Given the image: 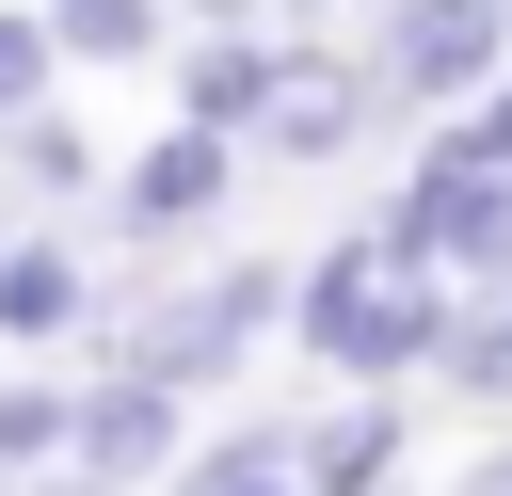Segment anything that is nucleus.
<instances>
[{
	"label": "nucleus",
	"mask_w": 512,
	"mask_h": 496,
	"mask_svg": "<svg viewBox=\"0 0 512 496\" xmlns=\"http://www.w3.org/2000/svg\"><path fill=\"white\" fill-rule=\"evenodd\" d=\"M48 80H64V32H48V0H16V16H0V128L48 112Z\"/></svg>",
	"instance_id": "obj_16"
},
{
	"label": "nucleus",
	"mask_w": 512,
	"mask_h": 496,
	"mask_svg": "<svg viewBox=\"0 0 512 496\" xmlns=\"http://www.w3.org/2000/svg\"><path fill=\"white\" fill-rule=\"evenodd\" d=\"M288 464H304V496H384V480H400V400L352 384V400L288 416Z\"/></svg>",
	"instance_id": "obj_10"
},
{
	"label": "nucleus",
	"mask_w": 512,
	"mask_h": 496,
	"mask_svg": "<svg viewBox=\"0 0 512 496\" xmlns=\"http://www.w3.org/2000/svg\"><path fill=\"white\" fill-rule=\"evenodd\" d=\"M0 496H144V480H96V464H80V448H64V464H16V480H0Z\"/></svg>",
	"instance_id": "obj_18"
},
{
	"label": "nucleus",
	"mask_w": 512,
	"mask_h": 496,
	"mask_svg": "<svg viewBox=\"0 0 512 496\" xmlns=\"http://www.w3.org/2000/svg\"><path fill=\"white\" fill-rule=\"evenodd\" d=\"M496 64H512V0H368V80H384L400 128L464 112Z\"/></svg>",
	"instance_id": "obj_3"
},
{
	"label": "nucleus",
	"mask_w": 512,
	"mask_h": 496,
	"mask_svg": "<svg viewBox=\"0 0 512 496\" xmlns=\"http://www.w3.org/2000/svg\"><path fill=\"white\" fill-rule=\"evenodd\" d=\"M416 384H448V400H512V256L448 288V320H432V368H416Z\"/></svg>",
	"instance_id": "obj_11"
},
{
	"label": "nucleus",
	"mask_w": 512,
	"mask_h": 496,
	"mask_svg": "<svg viewBox=\"0 0 512 496\" xmlns=\"http://www.w3.org/2000/svg\"><path fill=\"white\" fill-rule=\"evenodd\" d=\"M384 496H400V480H384Z\"/></svg>",
	"instance_id": "obj_21"
},
{
	"label": "nucleus",
	"mask_w": 512,
	"mask_h": 496,
	"mask_svg": "<svg viewBox=\"0 0 512 496\" xmlns=\"http://www.w3.org/2000/svg\"><path fill=\"white\" fill-rule=\"evenodd\" d=\"M384 240H400L416 272H448V288H464V272H496V256H512V176H496V160L416 144V176L384 192Z\"/></svg>",
	"instance_id": "obj_5"
},
{
	"label": "nucleus",
	"mask_w": 512,
	"mask_h": 496,
	"mask_svg": "<svg viewBox=\"0 0 512 496\" xmlns=\"http://www.w3.org/2000/svg\"><path fill=\"white\" fill-rule=\"evenodd\" d=\"M64 64H160L176 48V0H48Z\"/></svg>",
	"instance_id": "obj_13"
},
{
	"label": "nucleus",
	"mask_w": 512,
	"mask_h": 496,
	"mask_svg": "<svg viewBox=\"0 0 512 496\" xmlns=\"http://www.w3.org/2000/svg\"><path fill=\"white\" fill-rule=\"evenodd\" d=\"M432 320H448V272H416L384 224L336 240V256H288V336L336 384H416L432 368Z\"/></svg>",
	"instance_id": "obj_2"
},
{
	"label": "nucleus",
	"mask_w": 512,
	"mask_h": 496,
	"mask_svg": "<svg viewBox=\"0 0 512 496\" xmlns=\"http://www.w3.org/2000/svg\"><path fill=\"white\" fill-rule=\"evenodd\" d=\"M0 192H16L32 224H64V208L96 192V144H80L64 112H16V128H0Z\"/></svg>",
	"instance_id": "obj_12"
},
{
	"label": "nucleus",
	"mask_w": 512,
	"mask_h": 496,
	"mask_svg": "<svg viewBox=\"0 0 512 496\" xmlns=\"http://www.w3.org/2000/svg\"><path fill=\"white\" fill-rule=\"evenodd\" d=\"M96 368H160V384H240V352L256 336H288V256H224V272H160V288H96Z\"/></svg>",
	"instance_id": "obj_1"
},
{
	"label": "nucleus",
	"mask_w": 512,
	"mask_h": 496,
	"mask_svg": "<svg viewBox=\"0 0 512 496\" xmlns=\"http://www.w3.org/2000/svg\"><path fill=\"white\" fill-rule=\"evenodd\" d=\"M160 496H304V464H288V432H208V448H176Z\"/></svg>",
	"instance_id": "obj_14"
},
{
	"label": "nucleus",
	"mask_w": 512,
	"mask_h": 496,
	"mask_svg": "<svg viewBox=\"0 0 512 496\" xmlns=\"http://www.w3.org/2000/svg\"><path fill=\"white\" fill-rule=\"evenodd\" d=\"M64 448H80L96 480H176V448H192V384H160V368H96Z\"/></svg>",
	"instance_id": "obj_6"
},
{
	"label": "nucleus",
	"mask_w": 512,
	"mask_h": 496,
	"mask_svg": "<svg viewBox=\"0 0 512 496\" xmlns=\"http://www.w3.org/2000/svg\"><path fill=\"white\" fill-rule=\"evenodd\" d=\"M96 288H112V272H80L64 224H16V240H0V336H16V352H64V336L96 320Z\"/></svg>",
	"instance_id": "obj_8"
},
{
	"label": "nucleus",
	"mask_w": 512,
	"mask_h": 496,
	"mask_svg": "<svg viewBox=\"0 0 512 496\" xmlns=\"http://www.w3.org/2000/svg\"><path fill=\"white\" fill-rule=\"evenodd\" d=\"M240 160H256L240 128H208V112H176V128H160V144H144V160L112 176V208H128L144 240H176V224H208V208L240 192Z\"/></svg>",
	"instance_id": "obj_7"
},
{
	"label": "nucleus",
	"mask_w": 512,
	"mask_h": 496,
	"mask_svg": "<svg viewBox=\"0 0 512 496\" xmlns=\"http://www.w3.org/2000/svg\"><path fill=\"white\" fill-rule=\"evenodd\" d=\"M432 144H448V160H496V176H512V64H496V80L464 96V112H432Z\"/></svg>",
	"instance_id": "obj_17"
},
{
	"label": "nucleus",
	"mask_w": 512,
	"mask_h": 496,
	"mask_svg": "<svg viewBox=\"0 0 512 496\" xmlns=\"http://www.w3.org/2000/svg\"><path fill=\"white\" fill-rule=\"evenodd\" d=\"M64 432H80V384L16 368V384H0V464H64Z\"/></svg>",
	"instance_id": "obj_15"
},
{
	"label": "nucleus",
	"mask_w": 512,
	"mask_h": 496,
	"mask_svg": "<svg viewBox=\"0 0 512 496\" xmlns=\"http://www.w3.org/2000/svg\"><path fill=\"white\" fill-rule=\"evenodd\" d=\"M368 128H400V112H384V80H368V48H288L240 144H256V160H288V176H320V160H352Z\"/></svg>",
	"instance_id": "obj_4"
},
{
	"label": "nucleus",
	"mask_w": 512,
	"mask_h": 496,
	"mask_svg": "<svg viewBox=\"0 0 512 496\" xmlns=\"http://www.w3.org/2000/svg\"><path fill=\"white\" fill-rule=\"evenodd\" d=\"M160 64H176V112H208V128H256V96H272L288 32H256V16H192Z\"/></svg>",
	"instance_id": "obj_9"
},
{
	"label": "nucleus",
	"mask_w": 512,
	"mask_h": 496,
	"mask_svg": "<svg viewBox=\"0 0 512 496\" xmlns=\"http://www.w3.org/2000/svg\"><path fill=\"white\" fill-rule=\"evenodd\" d=\"M176 16H256V0H176Z\"/></svg>",
	"instance_id": "obj_19"
},
{
	"label": "nucleus",
	"mask_w": 512,
	"mask_h": 496,
	"mask_svg": "<svg viewBox=\"0 0 512 496\" xmlns=\"http://www.w3.org/2000/svg\"><path fill=\"white\" fill-rule=\"evenodd\" d=\"M496 496H512V464H496Z\"/></svg>",
	"instance_id": "obj_20"
}]
</instances>
